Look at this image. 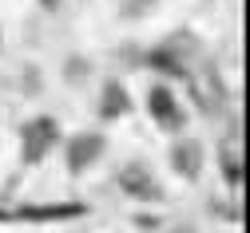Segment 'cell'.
Listing matches in <instances>:
<instances>
[{
  "label": "cell",
  "instance_id": "obj_1",
  "mask_svg": "<svg viewBox=\"0 0 250 233\" xmlns=\"http://www.w3.org/2000/svg\"><path fill=\"white\" fill-rule=\"evenodd\" d=\"M191 95L203 115H218L227 103V87L218 79V72H210V68H191Z\"/></svg>",
  "mask_w": 250,
  "mask_h": 233
},
{
  "label": "cell",
  "instance_id": "obj_2",
  "mask_svg": "<svg viewBox=\"0 0 250 233\" xmlns=\"http://www.w3.org/2000/svg\"><path fill=\"white\" fill-rule=\"evenodd\" d=\"M56 143V123L52 119H32V123H24V143H20V154L28 166H36Z\"/></svg>",
  "mask_w": 250,
  "mask_h": 233
},
{
  "label": "cell",
  "instance_id": "obj_3",
  "mask_svg": "<svg viewBox=\"0 0 250 233\" xmlns=\"http://www.w3.org/2000/svg\"><path fill=\"white\" fill-rule=\"evenodd\" d=\"M119 186H123V194L139 197V202H155V197H159V182L147 174V166H143V162H131L127 170L119 174Z\"/></svg>",
  "mask_w": 250,
  "mask_h": 233
},
{
  "label": "cell",
  "instance_id": "obj_4",
  "mask_svg": "<svg viewBox=\"0 0 250 233\" xmlns=\"http://www.w3.org/2000/svg\"><path fill=\"white\" fill-rule=\"evenodd\" d=\"M100 154H104V139H100V135H80V139H72V146H68V166H72V174H83Z\"/></svg>",
  "mask_w": 250,
  "mask_h": 233
},
{
  "label": "cell",
  "instance_id": "obj_5",
  "mask_svg": "<svg viewBox=\"0 0 250 233\" xmlns=\"http://www.w3.org/2000/svg\"><path fill=\"white\" fill-rule=\"evenodd\" d=\"M147 107H151V115L159 119L167 130H179V126H183V111H179L175 95H171L167 87H155V91L147 95Z\"/></svg>",
  "mask_w": 250,
  "mask_h": 233
},
{
  "label": "cell",
  "instance_id": "obj_6",
  "mask_svg": "<svg viewBox=\"0 0 250 233\" xmlns=\"http://www.w3.org/2000/svg\"><path fill=\"white\" fill-rule=\"evenodd\" d=\"M171 166H175L183 178H199V170H203V146H199L195 139L175 143V150H171Z\"/></svg>",
  "mask_w": 250,
  "mask_h": 233
},
{
  "label": "cell",
  "instance_id": "obj_7",
  "mask_svg": "<svg viewBox=\"0 0 250 233\" xmlns=\"http://www.w3.org/2000/svg\"><path fill=\"white\" fill-rule=\"evenodd\" d=\"M223 174L230 182H242V135H238V130L223 143Z\"/></svg>",
  "mask_w": 250,
  "mask_h": 233
},
{
  "label": "cell",
  "instance_id": "obj_8",
  "mask_svg": "<svg viewBox=\"0 0 250 233\" xmlns=\"http://www.w3.org/2000/svg\"><path fill=\"white\" fill-rule=\"evenodd\" d=\"M83 214L80 206H48V210H16V214H0V217H28V221H56V217H76Z\"/></svg>",
  "mask_w": 250,
  "mask_h": 233
},
{
  "label": "cell",
  "instance_id": "obj_9",
  "mask_svg": "<svg viewBox=\"0 0 250 233\" xmlns=\"http://www.w3.org/2000/svg\"><path fill=\"white\" fill-rule=\"evenodd\" d=\"M127 111V91H123V83H107L104 87V103H100V115L104 119H115Z\"/></svg>",
  "mask_w": 250,
  "mask_h": 233
}]
</instances>
